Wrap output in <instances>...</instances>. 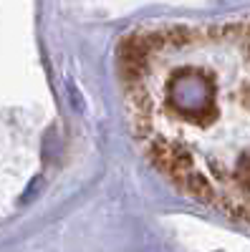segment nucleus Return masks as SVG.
<instances>
[{
    "instance_id": "obj_2",
    "label": "nucleus",
    "mask_w": 250,
    "mask_h": 252,
    "mask_svg": "<svg viewBox=\"0 0 250 252\" xmlns=\"http://www.w3.org/2000/svg\"><path fill=\"white\" fill-rule=\"evenodd\" d=\"M177 184H179V189H184L187 194H192V197H197L200 202H207V204H215V199H217V192H215V187L207 182L200 172H195V169H190L187 174H182L179 179H177Z\"/></svg>"
},
{
    "instance_id": "obj_1",
    "label": "nucleus",
    "mask_w": 250,
    "mask_h": 252,
    "mask_svg": "<svg viewBox=\"0 0 250 252\" xmlns=\"http://www.w3.org/2000/svg\"><path fill=\"white\" fill-rule=\"evenodd\" d=\"M147 157L152 159V164L162 174H167L172 182H177L182 174H187L192 169V154L184 152V149H177V146H170V144H149L147 146Z\"/></svg>"
}]
</instances>
